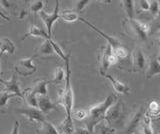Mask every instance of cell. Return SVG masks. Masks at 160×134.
<instances>
[{
  "label": "cell",
  "instance_id": "39",
  "mask_svg": "<svg viewBox=\"0 0 160 134\" xmlns=\"http://www.w3.org/2000/svg\"><path fill=\"white\" fill-rule=\"evenodd\" d=\"M98 1L102 2V3H105V4H110V3H111V0H98Z\"/></svg>",
  "mask_w": 160,
  "mask_h": 134
},
{
  "label": "cell",
  "instance_id": "30",
  "mask_svg": "<svg viewBox=\"0 0 160 134\" xmlns=\"http://www.w3.org/2000/svg\"><path fill=\"white\" fill-rule=\"evenodd\" d=\"M143 133L145 134H153V128L151 126V120H150V116L145 115L143 120Z\"/></svg>",
  "mask_w": 160,
  "mask_h": 134
},
{
  "label": "cell",
  "instance_id": "28",
  "mask_svg": "<svg viewBox=\"0 0 160 134\" xmlns=\"http://www.w3.org/2000/svg\"><path fill=\"white\" fill-rule=\"evenodd\" d=\"M46 2L47 0H32L29 6L30 11L33 13H39L41 10H43V8L46 5Z\"/></svg>",
  "mask_w": 160,
  "mask_h": 134
},
{
  "label": "cell",
  "instance_id": "9",
  "mask_svg": "<svg viewBox=\"0 0 160 134\" xmlns=\"http://www.w3.org/2000/svg\"><path fill=\"white\" fill-rule=\"evenodd\" d=\"M132 65L134 67V70L139 71L142 70L146 66V59H145V55L143 53L142 48L140 46H137L135 48L132 54Z\"/></svg>",
  "mask_w": 160,
  "mask_h": 134
},
{
  "label": "cell",
  "instance_id": "7",
  "mask_svg": "<svg viewBox=\"0 0 160 134\" xmlns=\"http://www.w3.org/2000/svg\"><path fill=\"white\" fill-rule=\"evenodd\" d=\"M0 84L4 85V90L9 91L11 93H15L17 97L22 98V91L20 89L19 82L17 80V74H13L12 77L8 79V80H4V79L0 78Z\"/></svg>",
  "mask_w": 160,
  "mask_h": 134
},
{
  "label": "cell",
  "instance_id": "31",
  "mask_svg": "<svg viewBox=\"0 0 160 134\" xmlns=\"http://www.w3.org/2000/svg\"><path fill=\"white\" fill-rule=\"evenodd\" d=\"M88 115V111L84 110V109H78V110H75L72 113V117H74L76 120L78 121H82L85 120Z\"/></svg>",
  "mask_w": 160,
  "mask_h": 134
},
{
  "label": "cell",
  "instance_id": "15",
  "mask_svg": "<svg viewBox=\"0 0 160 134\" xmlns=\"http://www.w3.org/2000/svg\"><path fill=\"white\" fill-rule=\"evenodd\" d=\"M28 37H42V38L45 39V38H48V37H51V36H49L48 33L45 32L43 29L38 27L37 25H34V24H32V25L30 26L28 32L22 37V40H24V39H26Z\"/></svg>",
  "mask_w": 160,
  "mask_h": 134
},
{
  "label": "cell",
  "instance_id": "12",
  "mask_svg": "<svg viewBox=\"0 0 160 134\" xmlns=\"http://www.w3.org/2000/svg\"><path fill=\"white\" fill-rule=\"evenodd\" d=\"M49 38H45L43 43L40 45L37 49H36V52L34 54V57H46L49 55H52L54 53V49L51 42H50Z\"/></svg>",
  "mask_w": 160,
  "mask_h": 134
},
{
  "label": "cell",
  "instance_id": "29",
  "mask_svg": "<svg viewBox=\"0 0 160 134\" xmlns=\"http://www.w3.org/2000/svg\"><path fill=\"white\" fill-rule=\"evenodd\" d=\"M112 52L117 56L118 59H123V58H126L128 55V49L125 47L123 44H121L120 46H118L117 48L112 49Z\"/></svg>",
  "mask_w": 160,
  "mask_h": 134
},
{
  "label": "cell",
  "instance_id": "21",
  "mask_svg": "<svg viewBox=\"0 0 160 134\" xmlns=\"http://www.w3.org/2000/svg\"><path fill=\"white\" fill-rule=\"evenodd\" d=\"M13 97H17V95L15 93H11L6 90L0 91V112L6 111L7 102L10 98H13Z\"/></svg>",
  "mask_w": 160,
  "mask_h": 134
},
{
  "label": "cell",
  "instance_id": "38",
  "mask_svg": "<svg viewBox=\"0 0 160 134\" xmlns=\"http://www.w3.org/2000/svg\"><path fill=\"white\" fill-rule=\"evenodd\" d=\"M76 132H77V133H89V131H88V129H87V128H86V129H84V128H78Z\"/></svg>",
  "mask_w": 160,
  "mask_h": 134
},
{
  "label": "cell",
  "instance_id": "33",
  "mask_svg": "<svg viewBox=\"0 0 160 134\" xmlns=\"http://www.w3.org/2000/svg\"><path fill=\"white\" fill-rule=\"evenodd\" d=\"M149 11L153 15H156V14L160 11V6H159V2L156 0H151L150 1V5H149Z\"/></svg>",
  "mask_w": 160,
  "mask_h": 134
},
{
  "label": "cell",
  "instance_id": "25",
  "mask_svg": "<svg viewBox=\"0 0 160 134\" xmlns=\"http://www.w3.org/2000/svg\"><path fill=\"white\" fill-rule=\"evenodd\" d=\"M141 116H142V109H140V110L133 116L132 120L129 122L128 126H127V132L131 133L137 128L140 121H141Z\"/></svg>",
  "mask_w": 160,
  "mask_h": 134
},
{
  "label": "cell",
  "instance_id": "24",
  "mask_svg": "<svg viewBox=\"0 0 160 134\" xmlns=\"http://www.w3.org/2000/svg\"><path fill=\"white\" fill-rule=\"evenodd\" d=\"M37 133H43V134H58L60 133L57 128L55 127L52 123L47 122V121H43L41 123V128L39 129V131H37Z\"/></svg>",
  "mask_w": 160,
  "mask_h": 134
},
{
  "label": "cell",
  "instance_id": "26",
  "mask_svg": "<svg viewBox=\"0 0 160 134\" xmlns=\"http://www.w3.org/2000/svg\"><path fill=\"white\" fill-rule=\"evenodd\" d=\"M60 18L67 22H74V21L78 20L79 15L74 9L73 10H64L60 13Z\"/></svg>",
  "mask_w": 160,
  "mask_h": 134
},
{
  "label": "cell",
  "instance_id": "16",
  "mask_svg": "<svg viewBox=\"0 0 160 134\" xmlns=\"http://www.w3.org/2000/svg\"><path fill=\"white\" fill-rule=\"evenodd\" d=\"M120 115H121V106L120 104H113V105L109 108V110L107 111L106 117L105 119H107L108 122H116L119 120Z\"/></svg>",
  "mask_w": 160,
  "mask_h": 134
},
{
  "label": "cell",
  "instance_id": "3",
  "mask_svg": "<svg viewBox=\"0 0 160 134\" xmlns=\"http://www.w3.org/2000/svg\"><path fill=\"white\" fill-rule=\"evenodd\" d=\"M33 58H35L34 55L28 58L19 59L14 65L15 72L20 76H30L34 74L37 70V67L33 63Z\"/></svg>",
  "mask_w": 160,
  "mask_h": 134
},
{
  "label": "cell",
  "instance_id": "43",
  "mask_svg": "<svg viewBox=\"0 0 160 134\" xmlns=\"http://www.w3.org/2000/svg\"><path fill=\"white\" fill-rule=\"evenodd\" d=\"M2 75V72H1V70H0V76H1Z\"/></svg>",
  "mask_w": 160,
  "mask_h": 134
},
{
  "label": "cell",
  "instance_id": "35",
  "mask_svg": "<svg viewBox=\"0 0 160 134\" xmlns=\"http://www.w3.org/2000/svg\"><path fill=\"white\" fill-rule=\"evenodd\" d=\"M155 16H156V18L154 19V25L153 26H156L157 30H160V11Z\"/></svg>",
  "mask_w": 160,
  "mask_h": 134
},
{
  "label": "cell",
  "instance_id": "22",
  "mask_svg": "<svg viewBox=\"0 0 160 134\" xmlns=\"http://www.w3.org/2000/svg\"><path fill=\"white\" fill-rule=\"evenodd\" d=\"M148 116L160 117V102L158 100H151L148 104Z\"/></svg>",
  "mask_w": 160,
  "mask_h": 134
},
{
  "label": "cell",
  "instance_id": "2",
  "mask_svg": "<svg viewBox=\"0 0 160 134\" xmlns=\"http://www.w3.org/2000/svg\"><path fill=\"white\" fill-rule=\"evenodd\" d=\"M117 101V96L114 93H110L109 95L105 98V100L101 103L95 104L89 108L88 115L85 119V124L86 128L88 129L89 133H93L96 125L101 122L103 119L106 117L107 111L114 103Z\"/></svg>",
  "mask_w": 160,
  "mask_h": 134
},
{
  "label": "cell",
  "instance_id": "19",
  "mask_svg": "<svg viewBox=\"0 0 160 134\" xmlns=\"http://www.w3.org/2000/svg\"><path fill=\"white\" fill-rule=\"evenodd\" d=\"M0 4H1L3 10L11 12L13 15H16L18 17L20 16V12L18 11L17 3L15 0H0Z\"/></svg>",
  "mask_w": 160,
  "mask_h": 134
},
{
  "label": "cell",
  "instance_id": "8",
  "mask_svg": "<svg viewBox=\"0 0 160 134\" xmlns=\"http://www.w3.org/2000/svg\"><path fill=\"white\" fill-rule=\"evenodd\" d=\"M78 20H80V21H82L83 23H85V24H87V25L90 27V28H92L94 31H96L98 34H100L105 40H106L107 42H108V44L110 46L112 47V49H115V48H117L118 46H120L121 45V42H120L118 39H116V38H114V37H112V36H110V35H108V34H106V33H104L103 31H101L100 29H98L96 26L94 25V24H92L91 22H89L88 20H86L85 18H83V17H80L79 16V18H78Z\"/></svg>",
  "mask_w": 160,
  "mask_h": 134
},
{
  "label": "cell",
  "instance_id": "27",
  "mask_svg": "<svg viewBox=\"0 0 160 134\" xmlns=\"http://www.w3.org/2000/svg\"><path fill=\"white\" fill-rule=\"evenodd\" d=\"M65 76L66 72L63 70L62 67H57L54 73V78L50 80L51 84H61L62 82H65Z\"/></svg>",
  "mask_w": 160,
  "mask_h": 134
},
{
  "label": "cell",
  "instance_id": "5",
  "mask_svg": "<svg viewBox=\"0 0 160 134\" xmlns=\"http://www.w3.org/2000/svg\"><path fill=\"white\" fill-rule=\"evenodd\" d=\"M15 112H17L18 114H21V115L25 116L30 122H35V123L41 124L45 120V114L40 110L38 107L27 106L25 108L16 109Z\"/></svg>",
  "mask_w": 160,
  "mask_h": 134
},
{
  "label": "cell",
  "instance_id": "36",
  "mask_svg": "<svg viewBox=\"0 0 160 134\" xmlns=\"http://www.w3.org/2000/svg\"><path fill=\"white\" fill-rule=\"evenodd\" d=\"M18 128H19V122L16 121V122H15V125H14V127H13V129H12L11 133H12V134H16V133H18Z\"/></svg>",
  "mask_w": 160,
  "mask_h": 134
},
{
  "label": "cell",
  "instance_id": "23",
  "mask_svg": "<svg viewBox=\"0 0 160 134\" xmlns=\"http://www.w3.org/2000/svg\"><path fill=\"white\" fill-rule=\"evenodd\" d=\"M124 12L129 20L134 18V1L133 0H121Z\"/></svg>",
  "mask_w": 160,
  "mask_h": 134
},
{
  "label": "cell",
  "instance_id": "18",
  "mask_svg": "<svg viewBox=\"0 0 160 134\" xmlns=\"http://www.w3.org/2000/svg\"><path fill=\"white\" fill-rule=\"evenodd\" d=\"M15 52V45L9 38H1L0 39V56L4 53L13 54Z\"/></svg>",
  "mask_w": 160,
  "mask_h": 134
},
{
  "label": "cell",
  "instance_id": "6",
  "mask_svg": "<svg viewBox=\"0 0 160 134\" xmlns=\"http://www.w3.org/2000/svg\"><path fill=\"white\" fill-rule=\"evenodd\" d=\"M129 22L135 35H137L141 40H146L150 33V30H151V25L147 22L139 21L134 18L129 20Z\"/></svg>",
  "mask_w": 160,
  "mask_h": 134
},
{
  "label": "cell",
  "instance_id": "41",
  "mask_svg": "<svg viewBox=\"0 0 160 134\" xmlns=\"http://www.w3.org/2000/svg\"><path fill=\"white\" fill-rule=\"evenodd\" d=\"M22 1H23V3L25 4V5H27V4L30 2V0H22Z\"/></svg>",
  "mask_w": 160,
  "mask_h": 134
},
{
  "label": "cell",
  "instance_id": "32",
  "mask_svg": "<svg viewBox=\"0 0 160 134\" xmlns=\"http://www.w3.org/2000/svg\"><path fill=\"white\" fill-rule=\"evenodd\" d=\"M90 2H91V0H78L76 4H75L74 10L76 12H82L89 5Z\"/></svg>",
  "mask_w": 160,
  "mask_h": 134
},
{
  "label": "cell",
  "instance_id": "14",
  "mask_svg": "<svg viewBox=\"0 0 160 134\" xmlns=\"http://www.w3.org/2000/svg\"><path fill=\"white\" fill-rule=\"evenodd\" d=\"M48 84H51L50 80L42 78V79H38L36 80V83L33 88H31V90L33 93H35L36 95H47V86Z\"/></svg>",
  "mask_w": 160,
  "mask_h": 134
},
{
  "label": "cell",
  "instance_id": "37",
  "mask_svg": "<svg viewBox=\"0 0 160 134\" xmlns=\"http://www.w3.org/2000/svg\"><path fill=\"white\" fill-rule=\"evenodd\" d=\"M0 17H1L2 19H4V20H6V21H9V20H10V19H9V18H8L6 15H5V14H4L3 10L1 9V7H0Z\"/></svg>",
  "mask_w": 160,
  "mask_h": 134
},
{
  "label": "cell",
  "instance_id": "42",
  "mask_svg": "<svg viewBox=\"0 0 160 134\" xmlns=\"http://www.w3.org/2000/svg\"><path fill=\"white\" fill-rule=\"evenodd\" d=\"M158 41L160 42V31H159V36H158Z\"/></svg>",
  "mask_w": 160,
  "mask_h": 134
},
{
  "label": "cell",
  "instance_id": "4",
  "mask_svg": "<svg viewBox=\"0 0 160 134\" xmlns=\"http://www.w3.org/2000/svg\"><path fill=\"white\" fill-rule=\"evenodd\" d=\"M39 16L41 17V20L44 22L45 27H46V32L48 33L49 36L52 37V27L53 24L56 22L60 18V13H59V1H56V5L52 13H47L44 10H41L39 12Z\"/></svg>",
  "mask_w": 160,
  "mask_h": 134
},
{
  "label": "cell",
  "instance_id": "40",
  "mask_svg": "<svg viewBox=\"0 0 160 134\" xmlns=\"http://www.w3.org/2000/svg\"><path fill=\"white\" fill-rule=\"evenodd\" d=\"M158 47H159V51H160V42H159V41H158ZM157 59L160 61V52H159V55H158Z\"/></svg>",
  "mask_w": 160,
  "mask_h": 134
},
{
  "label": "cell",
  "instance_id": "10",
  "mask_svg": "<svg viewBox=\"0 0 160 134\" xmlns=\"http://www.w3.org/2000/svg\"><path fill=\"white\" fill-rule=\"evenodd\" d=\"M112 53V47L107 44L102 47L101 53H100V73L104 75L107 72L110 67L109 64V57Z\"/></svg>",
  "mask_w": 160,
  "mask_h": 134
},
{
  "label": "cell",
  "instance_id": "17",
  "mask_svg": "<svg viewBox=\"0 0 160 134\" xmlns=\"http://www.w3.org/2000/svg\"><path fill=\"white\" fill-rule=\"evenodd\" d=\"M22 98H24V101L28 106L38 107V98L36 94L32 92L31 88H27L22 91Z\"/></svg>",
  "mask_w": 160,
  "mask_h": 134
},
{
  "label": "cell",
  "instance_id": "1",
  "mask_svg": "<svg viewBox=\"0 0 160 134\" xmlns=\"http://www.w3.org/2000/svg\"><path fill=\"white\" fill-rule=\"evenodd\" d=\"M66 76H65V87L58 94V104H61L66 112V117L61 125L62 133H73V123H72V109H73V90L70 83V67L69 58L66 61Z\"/></svg>",
  "mask_w": 160,
  "mask_h": 134
},
{
  "label": "cell",
  "instance_id": "11",
  "mask_svg": "<svg viewBox=\"0 0 160 134\" xmlns=\"http://www.w3.org/2000/svg\"><path fill=\"white\" fill-rule=\"evenodd\" d=\"M38 108L46 115L50 111L56 110L57 104L53 103L50 100V98L47 97V95H40V97L38 98Z\"/></svg>",
  "mask_w": 160,
  "mask_h": 134
},
{
  "label": "cell",
  "instance_id": "13",
  "mask_svg": "<svg viewBox=\"0 0 160 134\" xmlns=\"http://www.w3.org/2000/svg\"><path fill=\"white\" fill-rule=\"evenodd\" d=\"M104 76L112 83V86L114 88V90L116 91L117 93H120V94H128V93H130V88H129V86L127 85V84L120 82L119 80H117L116 78H114L112 75L108 74L107 72L104 74Z\"/></svg>",
  "mask_w": 160,
  "mask_h": 134
},
{
  "label": "cell",
  "instance_id": "34",
  "mask_svg": "<svg viewBox=\"0 0 160 134\" xmlns=\"http://www.w3.org/2000/svg\"><path fill=\"white\" fill-rule=\"evenodd\" d=\"M139 7L141 8V10L143 11H149V5L150 2L148 0H138Z\"/></svg>",
  "mask_w": 160,
  "mask_h": 134
},
{
  "label": "cell",
  "instance_id": "20",
  "mask_svg": "<svg viewBox=\"0 0 160 134\" xmlns=\"http://www.w3.org/2000/svg\"><path fill=\"white\" fill-rule=\"evenodd\" d=\"M157 74H160V61L157 58H151L146 72V78H152Z\"/></svg>",
  "mask_w": 160,
  "mask_h": 134
}]
</instances>
